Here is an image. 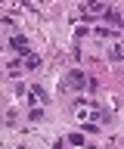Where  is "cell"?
Segmentation results:
<instances>
[{"label": "cell", "mask_w": 124, "mask_h": 149, "mask_svg": "<svg viewBox=\"0 0 124 149\" xmlns=\"http://www.w3.org/2000/svg\"><path fill=\"white\" fill-rule=\"evenodd\" d=\"M75 115L81 118V124H99V121H103V112L96 109L93 102H84V100L75 106Z\"/></svg>", "instance_id": "cell-1"}, {"label": "cell", "mask_w": 124, "mask_h": 149, "mask_svg": "<svg viewBox=\"0 0 124 149\" xmlns=\"http://www.w3.org/2000/svg\"><path fill=\"white\" fill-rule=\"evenodd\" d=\"M10 50H12L16 56H28V53H31V40H28L25 34H12V37H10Z\"/></svg>", "instance_id": "cell-2"}, {"label": "cell", "mask_w": 124, "mask_h": 149, "mask_svg": "<svg viewBox=\"0 0 124 149\" xmlns=\"http://www.w3.org/2000/svg\"><path fill=\"white\" fill-rule=\"evenodd\" d=\"M65 87H71V90H84L87 87V74L84 72H68V78H65Z\"/></svg>", "instance_id": "cell-3"}, {"label": "cell", "mask_w": 124, "mask_h": 149, "mask_svg": "<svg viewBox=\"0 0 124 149\" xmlns=\"http://www.w3.org/2000/svg\"><path fill=\"white\" fill-rule=\"evenodd\" d=\"M105 9H109V0H87V3H84L87 16H103Z\"/></svg>", "instance_id": "cell-4"}, {"label": "cell", "mask_w": 124, "mask_h": 149, "mask_svg": "<svg viewBox=\"0 0 124 149\" xmlns=\"http://www.w3.org/2000/svg\"><path fill=\"white\" fill-rule=\"evenodd\" d=\"M109 59H112V62H121L124 59V40H118V44L109 47Z\"/></svg>", "instance_id": "cell-5"}, {"label": "cell", "mask_w": 124, "mask_h": 149, "mask_svg": "<svg viewBox=\"0 0 124 149\" xmlns=\"http://www.w3.org/2000/svg\"><path fill=\"white\" fill-rule=\"evenodd\" d=\"M28 96H31V102H34V106H37V102H47V93H44V87H31Z\"/></svg>", "instance_id": "cell-6"}, {"label": "cell", "mask_w": 124, "mask_h": 149, "mask_svg": "<svg viewBox=\"0 0 124 149\" xmlns=\"http://www.w3.org/2000/svg\"><path fill=\"white\" fill-rule=\"evenodd\" d=\"M103 16L109 19V22H112V28H121V16H118V13H115V9H105Z\"/></svg>", "instance_id": "cell-7"}, {"label": "cell", "mask_w": 124, "mask_h": 149, "mask_svg": "<svg viewBox=\"0 0 124 149\" xmlns=\"http://www.w3.org/2000/svg\"><path fill=\"white\" fill-rule=\"evenodd\" d=\"M37 65H40V56L37 53H28V56H25V68H37Z\"/></svg>", "instance_id": "cell-8"}, {"label": "cell", "mask_w": 124, "mask_h": 149, "mask_svg": "<svg viewBox=\"0 0 124 149\" xmlns=\"http://www.w3.org/2000/svg\"><path fill=\"white\" fill-rule=\"evenodd\" d=\"M68 143H75V146H84V137H81V134H71V137H68Z\"/></svg>", "instance_id": "cell-9"}, {"label": "cell", "mask_w": 124, "mask_h": 149, "mask_svg": "<svg viewBox=\"0 0 124 149\" xmlns=\"http://www.w3.org/2000/svg\"><path fill=\"white\" fill-rule=\"evenodd\" d=\"M28 118H31V121H40V118H44V112H40V109H31Z\"/></svg>", "instance_id": "cell-10"}, {"label": "cell", "mask_w": 124, "mask_h": 149, "mask_svg": "<svg viewBox=\"0 0 124 149\" xmlns=\"http://www.w3.org/2000/svg\"><path fill=\"white\" fill-rule=\"evenodd\" d=\"M0 3H3V0H0Z\"/></svg>", "instance_id": "cell-11"}]
</instances>
